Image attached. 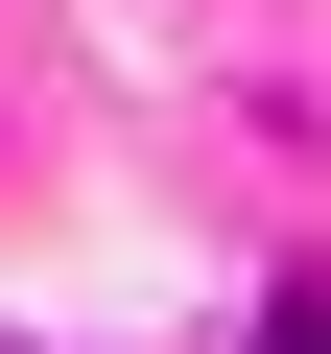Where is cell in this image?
<instances>
[{
  "label": "cell",
  "instance_id": "6da1fadb",
  "mask_svg": "<svg viewBox=\"0 0 331 354\" xmlns=\"http://www.w3.org/2000/svg\"><path fill=\"white\" fill-rule=\"evenodd\" d=\"M260 354H331V283H284V307H260Z\"/></svg>",
  "mask_w": 331,
  "mask_h": 354
}]
</instances>
